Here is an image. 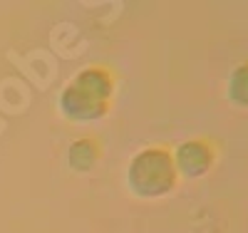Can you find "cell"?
I'll use <instances>...</instances> for the list:
<instances>
[{
  "instance_id": "cell-1",
  "label": "cell",
  "mask_w": 248,
  "mask_h": 233,
  "mask_svg": "<svg viewBox=\"0 0 248 233\" xmlns=\"http://www.w3.org/2000/svg\"><path fill=\"white\" fill-rule=\"evenodd\" d=\"M109 77L102 70H90L85 75H79L70 90L62 97V109H65L72 119H92L99 117L107 107L109 97Z\"/></svg>"
},
{
  "instance_id": "cell-2",
  "label": "cell",
  "mask_w": 248,
  "mask_h": 233,
  "mask_svg": "<svg viewBox=\"0 0 248 233\" xmlns=\"http://www.w3.org/2000/svg\"><path fill=\"white\" fill-rule=\"evenodd\" d=\"M174 176H176V171H174L169 154L156 152V149L139 154L129 169L132 188L144 196H156V194L169 191L174 186Z\"/></svg>"
},
{
  "instance_id": "cell-3",
  "label": "cell",
  "mask_w": 248,
  "mask_h": 233,
  "mask_svg": "<svg viewBox=\"0 0 248 233\" xmlns=\"http://www.w3.org/2000/svg\"><path fill=\"white\" fill-rule=\"evenodd\" d=\"M211 164V149L203 141H189L179 149V169L189 176L203 174Z\"/></svg>"
},
{
  "instance_id": "cell-4",
  "label": "cell",
  "mask_w": 248,
  "mask_h": 233,
  "mask_svg": "<svg viewBox=\"0 0 248 233\" xmlns=\"http://www.w3.org/2000/svg\"><path fill=\"white\" fill-rule=\"evenodd\" d=\"M231 99L238 104H248V65L238 67L231 77Z\"/></svg>"
},
{
  "instance_id": "cell-5",
  "label": "cell",
  "mask_w": 248,
  "mask_h": 233,
  "mask_svg": "<svg viewBox=\"0 0 248 233\" xmlns=\"http://www.w3.org/2000/svg\"><path fill=\"white\" fill-rule=\"evenodd\" d=\"M70 161L77 166V169H87L92 166L94 161V146L90 141H79L72 146V152H70Z\"/></svg>"
}]
</instances>
